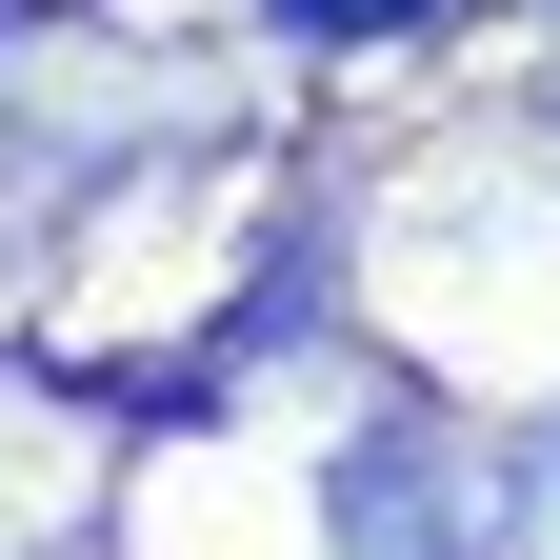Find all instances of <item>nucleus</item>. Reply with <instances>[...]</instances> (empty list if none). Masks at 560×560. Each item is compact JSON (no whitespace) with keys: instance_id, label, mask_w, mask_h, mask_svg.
<instances>
[{"instance_id":"1","label":"nucleus","mask_w":560,"mask_h":560,"mask_svg":"<svg viewBox=\"0 0 560 560\" xmlns=\"http://www.w3.org/2000/svg\"><path fill=\"white\" fill-rule=\"evenodd\" d=\"M480 560H560V420H521L480 480Z\"/></svg>"},{"instance_id":"2","label":"nucleus","mask_w":560,"mask_h":560,"mask_svg":"<svg viewBox=\"0 0 560 560\" xmlns=\"http://www.w3.org/2000/svg\"><path fill=\"white\" fill-rule=\"evenodd\" d=\"M280 21H320V40H381V21H420V0H280Z\"/></svg>"}]
</instances>
